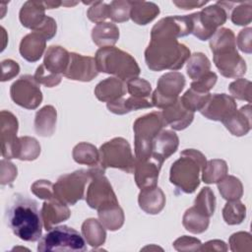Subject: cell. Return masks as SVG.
Returning <instances> with one entry per match:
<instances>
[{
    "instance_id": "obj_17",
    "label": "cell",
    "mask_w": 252,
    "mask_h": 252,
    "mask_svg": "<svg viewBox=\"0 0 252 252\" xmlns=\"http://www.w3.org/2000/svg\"><path fill=\"white\" fill-rule=\"evenodd\" d=\"M159 168L160 165L154 160L152 162L150 161V163L148 160H139V162L135 165L137 185L142 190L155 187L158 177Z\"/></svg>"
},
{
    "instance_id": "obj_9",
    "label": "cell",
    "mask_w": 252,
    "mask_h": 252,
    "mask_svg": "<svg viewBox=\"0 0 252 252\" xmlns=\"http://www.w3.org/2000/svg\"><path fill=\"white\" fill-rule=\"evenodd\" d=\"M184 85L185 79L178 72H170L161 76L152 97L153 105L165 108L174 104L178 100V94Z\"/></svg>"
},
{
    "instance_id": "obj_21",
    "label": "cell",
    "mask_w": 252,
    "mask_h": 252,
    "mask_svg": "<svg viewBox=\"0 0 252 252\" xmlns=\"http://www.w3.org/2000/svg\"><path fill=\"white\" fill-rule=\"evenodd\" d=\"M153 103H150L147 99L142 97L130 96L126 99H117L112 102H107V108L109 111L116 114H124L132 110H137L140 108L152 107Z\"/></svg>"
},
{
    "instance_id": "obj_23",
    "label": "cell",
    "mask_w": 252,
    "mask_h": 252,
    "mask_svg": "<svg viewBox=\"0 0 252 252\" xmlns=\"http://www.w3.org/2000/svg\"><path fill=\"white\" fill-rule=\"evenodd\" d=\"M82 231L88 243L93 247H97L105 241L104 228L94 219L87 220L82 225Z\"/></svg>"
},
{
    "instance_id": "obj_5",
    "label": "cell",
    "mask_w": 252,
    "mask_h": 252,
    "mask_svg": "<svg viewBox=\"0 0 252 252\" xmlns=\"http://www.w3.org/2000/svg\"><path fill=\"white\" fill-rule=\"evenodd\" d=\"M170 169V182L180 187L185 193H193L199 185V171L205 165V157L194 150L181 153Z\"/></svg>"
},
{
    "instance_id": "obj_10",
    "label": "cell",
    "mask_w": 252,
    "mask_h": 252,
    "mask_svg": "<svg viewBox=\"0 0 252 252\" xmlns=\"http://www.w3.org/2000/svg\"><path fill=\"white\" fill-rule=\"evenodd\" d=\"M88 173L86 170H78L61 176L53 186L56 199L64 204L74 205L83 197L85 183L89 178Z\"/></svg>"
},
{
    "instance_id": "obj_26",
    "label": "cell",
    "mask_w": 252,
    "mask_h": 252,
    "mask_svg": "<svg viewBox=\"0 0 252 252\" xmlns=\"http://www.w3.org/2000/svg\"><path fill=\"white\" fill-rule=\"evenodd\" d=\"M210 61L203 53L193 54L187 63V74L190 78L198 80L210 72Z\"/></svg>"
},
{
    "instance_id": "obj_33",
    "label": "cell",
    "mask_w": 252,
    "mask_h": 252,
    "mask_svg": "<svg viewBox=\"0 0 252 252\" xmlns=\"http://www.w3.org/2000/svg\"><path fill=\"white\" fill-rule=\"evenodd\" d=\"M248 81L246 80H238L230 84L229 91L230 93L239 99H246L248 102L251 101L250 99V83L245 86Z\"/></svg>"
},
{
    "instance_id": "obj_7",
    "label": "cell",
    "mask_w": 252,
    "mask_h": 252,
    "mask_svg": "<svg viewBox=\"0 0 252 252\" xmlns=\"http://www.w3.org/2000/svg\"><path fill=\"white\" fill-rule=\"evenodd\" d=\"M164 125L159 112L147 114L135 122V153L138 160H147L150 158L153 141Z\"/></svg>"
},
{
    "instance_id": "obj_29",
    "label": "cell",
    "mask_w": 252,
    "mask_h": 252,
    "mask_svg": "<svg viewBox=\"0 0 252 252\" xmlns=\"http://www.w3.org/2000/svg\"><path fill=\"white\" fill-rule=\"evenodd\" d=\"M127 89L128 93L132 96L136 97L144 98V96L150 95L151 93V85L147 81L139 78H133L129 80L127 82Z\"/></svg>"
},
{
    "instance_id": "obj_3",
    "label": "cell",
    "mask_w": 252,
    "mask_h": 252,
    "mask_svg": "<svg viewBox=\"0 0 252 252\" xmlns=\"http://www.w3.org/2000/svg\"><path fill=\"white\" fill-rule=\"evenodd\" d=\"M210 46L214 53V62L224 77L233 78L245 73V61L235 49V37L230 30L217 31L211 38Z\"/></svg>"
},
{
    "instance_id": "obj_25",
    "label": "cell",
    "mask_w": 252,
    "mask_h": 252,
    "mask_svg": "<svg viewBox=\"0 0 252 252\" xmlns=\"http://www.w3.org/2000/svg\"><path fill=\"white\" fill-rule=\"evenodd\" d=\"M98 217L100 222L110 230H116L123 224V214L122 210L118 205L111 206L98 211Z\"/></svg>"
},
{
    "instance_id": "obj_12",
    "label": "cell",
    "mask_w": 252,
    "mask_h": 252,
    "mask_svg": "<svg viewBox=\"0 0 252 252\" xmlns=\"http://www.w3.org/2000/svg\"><path fill=\"white\" fill-rule=\"evenodd\" d=\"M32 79L33 78L29 75L23 76L11 87V94L25 93V94L21 95L14 101L15 103L29 109L35 108L42 99L41 92L38 86L35 84L36 81Z\"/></svg>"
},
{
    "instance_id": "obj_18",
    "label": "cell",
    "mask_w": 252,
    "mask_h": 252,
    "mask_svg": "<svg viewBox=\"0 0 252 252\" xmlns=\"http://www.w3.org/2000/svg\"><path fill=\"white\" fill-rule=\"evenodd\" d=\"M70 60V54L60 46H50L45 53L43 67L50 73L58 75L65 73Z\"/></svg>"
},
{
    "instance_id": "obj_11",
    "label": "cell",
    "mask_w": 252,
    "mask_h": 252,
    "mask_svg": "<svg viewBox=\"0 0 252 252\" xmlns=\"http://www.w3.org/2000/svg\"><path fill=\"white\" fill-rule=\"evenodd\" d=\"M92 176L94 177V180L89 186L87 194V202L89 206L99 211L118 205L116 197L107 179L101 176V174H94Z\"/></svg>"
},
{
    "instance_id": "obj_13",
    "label": "cell",
    "mask_w": 252,
    "mask_h": 252,
    "mask_svg": "<svg viewBox=\"0 0 252 252\" xmlns=\"http://www.w3.org/2000/svg\"><path fill=\"white\" fill-rule=\"evenodd\" d=\"M200 111L208 119L223 122L236 111V104L232 97L224 94H216L209 97Z\"/></svg>"
},
{
    "instance_id": "obj_15",
    "label": "cell",
    "mask_w": 252,
    "mask_h": 252,
    "mask_svg": "<svg viewBox=\"0 0 252 252\" xmlns=\"http://www.w3.org/2000/svg\"><path fill=\"white\" fill-rule=\"evenodd\" d=\"M177 146L178 138L175 133L169 130H164L158 133L154 139L150 158L161 166L162 161L176 151Z\"/></svg>"
},
{
    "instance_id": "obj_4",
    "label": "cell",
    "mask_w": 252,
    "mask_h": 252,
    "mask_svg": "<svg viewBox=\"0 0 252 252\" xmlns=\"http://www.w3.org/2000/svg\"><path fill=\"white\" fill-rule=\"evenodd\" d=\"M95 64L98 72L116 75L127 82L140 74V68L130 54L111 46H104L96 51Z\"/></svg>"
},
{
    "instance_id": "obj_2",
    "label": "cell",
    "mask_w": 252,
    "mask_h": 252,
    "mask_svg": "<svg viewBox=\"0 0 252 252\" xmlns=\"http://www.w3.org/2000/svg\"><path fill=\"white\" fill-rule=\"evenodd\" d=\"M189 56V49L173 37H152L145 51L147 65L153 71L178 70Z\"/></svg>"
},
{
    "instance_id": "obj_19",
    "label": "cell",
    "mask_w": 252,
    "mask_h": 252,
    "mask_svg": "<svg viewBox=\"0 0 252 252\" xmlns=\"http://www.w3.org/2000/svg\"><path fill=\"white\" fill-rule=\"evenodd\" d=\"M125 91L126 89L121 81L115 78H108L96 86L94 94L99 100L112 102L119 99L125 94Z\"/></svg>"
},
{
    "instance_id": "obj_22",
    "label": "cell",
    "mask_w": 252,
    "mask_h": 252,
    "mask_svg": "<svg viewBox=\"0 0 252 252\" xmlns=\"http://www.w3.org/2000/svg\"><path fill=\"white\" fill-rule=\"evenodd\" d=\"M64 209H67L64 203L60 202L58 199L52 200L50 203H44L41 209V215L43 220V226L47 230H49L54 223H58L67 218L63 215L56 214L58 211H62Z\"/></svg>"
},
{
    "instance_id": "obj_35",
    "label": "cell",
    "mask_w": 252,
    "mask_h": 252,
    "mask_svg": "<svg viewBox=\"0 0 252 252\" xmlns=\"http://www.w3.org/2000/svg\"><path fill=\"white\" fill-rule=\"evenodd\" d=\"M194 246L197 250H200V247L202 245V243L196 239V238H193V237H188V236H183L181 238H178L174 243H173V246L176 250L178 251H181V250H194L193 247Z\"/></svg>"
},
{
    "instance_id": "obj_6",
    "label": "cell",
    "mask_w": 252,
    "mask_h": 252,
    "mask_svg": "<svg viewBox=\"0 0 252 252\" xmlns=\"http://www.w3.org/2000/svg\"><path fill=\"white\" fill-rule=\"evenodd\" d=\"M87 250L83 236L67 225L51 227L38 241L37 251H71L83 252Z\"/></svg>"
},
{
    "instance_id": "obj_27",
    "label": "cell",
    "mask_w": 252,
    "mask_h": 252,
    "mask_svg": "<svg viewBox=\"0 0 252 252\" xmlns=\"http://www.w3.org/2000/svg\"><path fill=\"white\" fill-rule=\"evenodd\" d=\"M210 96L211 94L209 93L202 94L190 89L180 98V101L186 109L194 112L195 110H201L208 101Z\"/></svg>"
},
{
    "instance_id": "obj_20",
    "label": "cell",
    "mask_w": 252,
    "mask_h": 252,
    "mask_svg": "<svg viewBox=\"0 0 252 252\" xmlns=\"http://www.w3.org/2000/svg\"><path fill=\"white\" fill-rule=\"evenodd\" d=\"M225 127L236 136L245 135L251 128L250 105L243 106L239 112H234L222 122Z\"/></svg>"
},
{
    "instance_id": "obj_34",
    "label": "cell",
    "mask_w": 252,
    "mask_h": 252,
    "mask_svg": "<svg viewBox=\"0 0 252 252\" xmlns=\"http://www.w3.org/2000/svg\"><path fill=\"white\" fill-rule=\"evenodd\" d=\"M49 186H51V183L49 181L46 180H38L37 182H35L32 185V192L38 196V198L41 199H49L52 200L53 198V193L50 190V188H48Z\"/></svg>"
},
{
    "instance_id": "obj_24",
    "label": "cell",
    "mask_w": 252,
    "mask_h": 252,
    "mask_svg": "<svg viewBox=\"0 0 252 252\" xmlns=\"http://www.w3.org/2000/svg\"><path fill=\"white\" fill-rule=\"evenodd\" d=\"M183 225L192 233H201L205 231L209 225L208 217L197 212L195 208L186 211L183 218Z\"/></svg>"
},
{
    "instance_id": "obj_8",
    "label": "cell",
    "mask_w": 252,
    "mask_h": 252,
    "mask_svg": "<svg viewBox=\"0 0 252 252\" xmlns=\"http://www.w3.org/2000/svg\"><path fill=\"white\" fill-rule=\"evenodd\" d=\"M100 158V166L103 169L110 166L132 173L136 165L129 144L122 138H115L101 146Z\"/></svg>"
},
{
    "instance_id": "obj_14",
    "label": "cell",
    "mask_w": 252,
    "mask_h": 252,
    "mask_svg": "<svg viewBox=\"0 0 252 252\" xmlns=\"http://www.w3.org/2000/svg\"><path fill=\"white\" fill-rule=\"evenodd\" d=\"M95 60L92 57L70 53V60L64 76L77 81H91L97 75Z\"/></svg>"
},
{
    "instance_id": "obj_32",
    "label": "cell",
    "mask_w": 252,
    "mask_h": 252,
    "mask_svg": "<svg viewBox=\"0 0 252 252\" xmlns=\"http://www.w3.org/2000/svg\"><path fill=\"white\" fill-rule=\"evenodd\" d=\"M34 80L37 83H41V84L50 88L52 86H55V85L59 84L60 80H61V77L59 75H55V74H52V73L48 72L43 67V65H40L36 69V72H35V75H34Z\"/></svg>"
},
{
    "instance_id": "obj_28",
    "label": "cell",
    "mask_w": 252,
    "mask_h": 252,
    "mask_svg": "<svg viewBox=\"0 0 252 252\" xmlns=\"http://www.w3.org/2000/svg\"><path fill=\"white\" fill-rule=\"evenodd\" d=\"M244 208L245 207L239 202L227 203L223 209V219L225 222L228 224L240 223L245 218V212H235Z\"/></svg>"
},
{
    "instance_id": "obj_1",
    "label": "cell",
    "mask_w": 252,
    "mask_h": 252,
    "mask_svg": "<svg viewBox=\"0 0 252 252\" xmlns=\"http://www.w3.org/2000/svg\"><path fill=\"white\" fill-rule=\"evenodd\" d=\"M8 227L20 239L34 242L41 238L43 220L35 200L16 193L9 199L5 209Z\"/></svg>"
},
{
    "instance_id": "obj_36",
    "label": "cell",
    "mask_w": 252,
    "mask_h": 252,
    "mask_svg": "<svg viewBox=\"0 0 252 252\" xmlns=\"http://www.w3.org/2000/svg\"><path fill=\"white\" fill-rule=\"evenodd\" d=\"M213 244L211 243V241L205 243V245H203V247H200V250H213L216 248V250H222V251H226L227 247L225 245V243L223 241H220V240H214L213 241Z\"/></svg>"
},
{
    "instance_id": "obj_31",
    "label": "cell",
    "mask_w": 252,
    "mask_h": 252,
    "mask_svg": "<svg viewBox=\"0 0 252 252\" xmlns=\"http://www.w3.org/2000/svg\"><path fill=\"white\" fill-rule=\"evenodd\" d=\"M217 82V75L213 72H208L197 81L191 84V89L198 93H208V91L214 87Z\"/></svg>"
},
{
    "instance_id": "obj_16",
    "label": "cell",
    "mask_w": 252,
    "mask_h": 252,
    "mask_svg": "<svg viewBox=\"0 0 252 252\" xmlns=\"http://www.w3.org/2000/svg\"><path fill=\"white\" fill-rule=\"evenodd\" d=\"M161 116L165 125H170L174 130H183L192 122L194 113L186 109L179 98L174 104L163 108Z\"/></svg>"
},
{
    "instance_id": "obj_30",
    "label": "cell",
    "mask_w": 252,
    "mask_h": 252,
    "mask_svg": "<svg viewBox=\"0 0 252 252\" xmlns=\"http://www.w3.org/2000/svg\"><path fill=\"white\" fill-rule=\"evenodd\" d=\"M73 156H74V159L80 163H84L85 157H89L92 162L94 163V165L96 163L97 158H98L96 149L90 144H84V143L77 145L75 147Z\"/></svg>"
}]
</instances>
